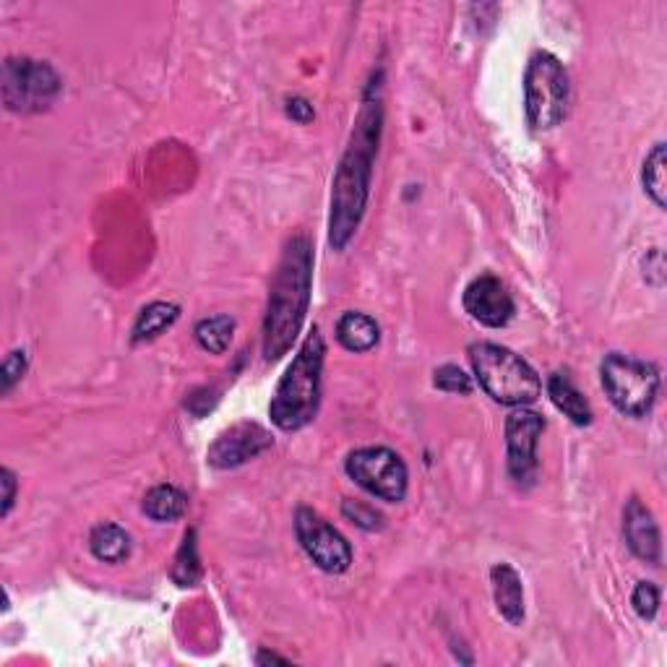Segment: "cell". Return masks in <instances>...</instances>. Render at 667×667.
Masks as SVG:
<instances>
[{"label":"cell","instance_id":"obj_1","mask_svg":"<svg viewBox=\"0 0 667 667\" xmlns=\"http://www.w3.org/2000/svg\"><path fill=\"white\" fill-rule=\"evenodd\" d=\"M381 126V100H366L334 175L332 215H329V243H332L334 251H345L368 209Z\"/></svg>","mask_w":667,"mask_h":667},{"label":"cell","instance_id":"obj_2","mask_svg":"<svg viewBox=\"0 0 667 667\" xmlns=\"http://www.w3.org/2000/svg\"><path fill=\"white\" fill-rule=\"evenodd\" d=\"M313 287V245L306 235H295L281 251L264 315V357L277 363L290 353L306 323Z\"/></svg>","mask_w":667,"mask_h":667},{"label":"cell","instance_id":"obj_3","mask_svg":"<svg viewBox=\"0 0 667 667\" xmlns=\"http://www.w3.org/2000/svg\"><path fill=\"white\" fill-rule=\"evenodd\" d=\"M323 355H326V345L319 329H313L274 391L269 415L279 430L306 428L319 412Z\"/></svg>","mask_w":667,"mask_h":667},{"label":"cell","instance_id":"obj_4","mask_svg":"<svg viewBox=\"0 0 667 667\" xmlns=\"http://www.w3.org/2000/svg\"><path fill=\"white\" fill-rule=\"evenodd\" d=\"M470 360L480 387L493 402L506 404V407H525V404L538 402L542 391L540 376L508 347L478 342L470 347Z\"/></svg>","mask_w":667,"mask_h":667},{"label":"cell","instance_id":"obj_5","mask_svg":"<svg viewBox=\"0 0 667 667\" xmlns=\"http://www.w3.org/2000/svg\"><path fill=\"white\" fill-rule=\"evenodd\" d=\"M602 389L613 407L625 417H646L659 394V370L655 363L639 357L610 353L600 368Z\"/></svg>","mask_w":667,"mask_h":667},{"label":"cell","instance_id":"obj_6","mask_svg":"<svg viewBox=\"0 0 667 667\" xmlns=\"http://www.w3.org/2000/svg\"><path fill=\"white\" fill-rule=\"evenodd\" d=\"M571 84L566 68L555 55L534 53L525 73L527 120L534 130H550L566 118Z\"/></svg>","mask_w":667,"mask_h":667},{"label":"cell","instance_id":"obj_7","mask_svg":"<svg viewBox=\"0 0 667 667\" xmlns=\"http://www.w3.org/2000/svg\"><path fill=\"white\" fill-rule=\"evenodd\" d=\"M3 102L11 113L34 115L45 113L58 100L60 76L45 60L34 58H9L3 64Z\"/></svg>","mask_w":667,"mask_h":667},{"label":"cell","instance_id":"obj_8","mask_svg":"<svg viewBox=\"0 0 667 667\" xmlns=\"http://www.w3.org/2000/svg\"><path fill=\"white\" fill-rule=\"evenodd\" d=\"M347 474L357 485L366 487L370 495L387 501V504H399L407 495L410 472L396 451L387 446H366L347 457Z\"/></svg>","mask_w":667,"mask_h":667},{"label":"cell","instance_id":"obj_9","mask_svg":"<svg viewBox=\"0 0 667 667\" xmlns=\"http://www.w3.org/2000/svg\"><path fill=\"white\" fill-rule=\"evenodd\" d=\"M295 532H298V540L308 559L326 574H345L353 566V548H349L345 534L336 532L313 508H298Z\"/></svg>","mask_w":667,"mask_h":667},{"label":"cell","instance_id":"obj_10","mask_svg":"<svg viewBox=\"0 0 667 667\" xmlns=\"http://www.w3.org/2000/svg\"><path fill=\"white\" fill-rule=\"evenodd\" d=\"M545 430V417L534 410H517L506 421L508 474L517 485H529L538 472V446Z\"/></svg>","mask_w":667,"mask_h":667},{"label":"cell","instance_id":"obj_11","mask_svg":"<svg viewBox=\"0 0 667 667\" xmlns=\"http://www.w3.org/2000/svg\"><path fill=\"white\" fill-rule=\"evenodd\" d=\"M274 441L269 430L261 428L258 423H238L230 430L219 433L217 441L209 446V464L217 470H232L251 459H256L258 453H264Z\"/></svg>","mask_w":667,"mask_h":667},{"label":"cell","instance_id":"obj_12","mask_svg":"<svg viewBox=\"0 0 667 667\" xmlns=\"http://www.w3.org/2000/svg\"><path fill=\"white\" fill-rule=\"evenodd\" d=\"M464 311L472 315L474 321H480L483 326L501 329L514 319V300L506 292V287L501 285V279L483 274V277L472 279L470 287L464 290Z\"/></svg>","mask_w":667,"mask_h":667},{"label":"cell","instance_id":"obj_13","mask_svg":"<svg viewBox=\"0 0 667 667\" xmlns=\"http://www.w3.org/2000/svg\"><path fill=\"white\" fill-rule=\"evenodd\" d=\"M623 538L625 545L639 561L659 566L663 563V538L652 511L639 498H631L623 508Z\"/></svg>","mask_w":667,"mask_h":667},{"label":"cell","instance_id":"obj_14","mask_svg":"<svg viewBox=\"0 0 667 667\" xmlns=\"http://www.w3.org/2000/svg\"><path fill=\"white\" fill-rule=\"evenodd\" d=\"M491 582L498 613L511 625H521L525 621V587H521L517 571L508 563H495L491 568Z\"/></svg>","mask_w":667,"mask_h":667},{"label":"cell","instance_id":"obj_15","mask_svg":"<svg viewBox=\"0 0 667 667\" xmlns=\"http://www.w3.org/2000/svg\"><path fill=\"white\" fill-rule=\"evenodd\" d=\"M548 396L574 425L593 423V407H589L587 396L571 381L566 370H555V373L548 378Z\"/></svg>","mask_w":667,"mask_h":667},{"label":"cell","instance_id":"obj_16","mask_svg":"<svg viewBox=\"0 0 667 667\" xmlns=\"http://www.w3.org/2000/svg\"><path fill=\"white\" fill-rule=\"evenodd\" d=\"M336 340L349 353H368L381 340V329H378L376 319H370L368 313L349 311L336 321Z\"/></svg>","mask_w":667,"mask_h":667},{"label":"cell","instance_id":"obj_17","mask_svg":"<svg viewBox=\"0 0 667 667\" xmlns=\"http://www.w3.org/2000/svg\"><path fill=\"white\" fill-rule=\"evenodd\" d=\"M188 508V498L175 485H157L151 487L143 498V514L154 521H175L181 519Z\"/></svg>","mask_w":667,"mask_h":667},{"label":"cell","instance_id":"obj_18","mask_svg":"<svg viewBox=\"0 0 667 667\" xmlns=\"http://www.w3.org/2000/svg\"><path fill=\"white\" fill-rule=\"evenodd\" d=\"M177 315H181V311H177V306H173V302H151V306H147L139 313V319H136L134 342L141 345V342L157 340V336L173 326Z\"/></svg>","mask_w":667,"mask_h":667},{"label":"cell","instance_id":"obj_19","mask_svg":"<svg viewBox=\"0 0 667 667\" xmlns=\"http://www.w3.org/2000/svg\"><path fill=\"white\" fill-rule=\"evenodd\" d=\"M89 548H92L94 559L105 563H120L128 559L130 553V538L128 532L118 525H100L89 538Z\"/></svg>","mask_w":667,"mask_h":667},{"label":"cell","instance_id":"obj_20","mask_svg":"<svg viewBox=\"0 0 667 667\" xmlns=\"http://www.w3.org/2000/svg\"><path fill=\"white\" fill-rule=\"evenodd\" d=\"M202 559H198V542H196V529H188L183 538V545L177 550L173 568H170V576L177 587H196L202 582Z\"/></svg>","mask_w":667,"mask_h":667},{"label":"cell","instance_id":"obj_21","mask_svg":"<svg viewBox=\"0 0 667 667\" xmlns=\"http://www.w3.org/2000/svg\"><path fill=\"white\" fill-rule=\"evenodd\" d=\"M232 332H235V321H232L230 315H211V319L198 321L196 342L206 353L222 355L227 353V347H230Z\"/></svg>","mask_w":667,"mask_h":667},{"label":"cell","instance_id":"obj_22","mask_svg":"<svg viewBox=\"0 0 667 667\" xmlns=\"http://www.w3.org/2000/svg\"><path fill=\"white\" fill-rule=\"evenodd\" d=\"M642 183L646 196L657 204V209H665V143H655V149L646 154Z\"/></svg>","mask_w":667,"mask_h":667},{"label":"cell","instance_id":"obj_23","mask_svg":"<svg viewBox=\"0 0 667 667\" xmlns=\"http://www.w3.org/2000/svg\"><path fill=\"white\" fill-rule=\"evenodd\" d=\"M631 605H634L636 616L642 618V621H652L659 610V589L652 582H639L634 597H631Z\"/></svg>","mask_w":667,"mask_h":667},{"label":"cell","instance_id":"obj_24","mask_svg":"<svg viewBox=\"0 0 667 667\" xmlns=\"http://www.w3.org/2000/svg\"><path fill=\"white\" fill-rule=\"evenodd\" d=\"M436 387L449 394H470L472 381L462 368L457 366H441L436 370Z\"/></svg>","mask_w":667,"mask_h":667},{"label":"cell","instance_id":"obj_25","mask_svg":"<svg viewBox=\"0 0 667 667\" xmlns=\"http://www.w3.org/2000/svg\"><path fill=\"white\" fill-rule=\"evenodd\" d=\"M24 370H26V353L24 349H16V353L5 357L3 368H0V391L9 394V391L24 378Z\"/></svg>","mask_w":667,"mask_h":667},{"label":"cell","instance_id":"obj_26","mask_svg":"<svg viewBox=\"0 0 667 667\" xmlns=\"http://www.w3.org/2000/svg\"><path fill=\"white\" fill-rule=\"evenodd\" d=\"M342 514H345V517L360 529H378V527H381V514H378L376 508L360 504V501H345V506H342Z\"/></svg>","mask_w":667,"mask_h":667},{"label":"cell","instance_id":"obj_27","mask_svg":"<svg viewBox=\"0 0 667 667\" xmlns=\"http://www.w3.org/2000/svg\"><path fill=\"white\" fill-rule=\"evenodd\" d=\"M0 483H3V517H9L13 501H16V474H13L9 467H5L3 472H0Z\"/></svg>","mask_w":667,"mask_h":667},{"label":"cell","instance_id":"obj_28","mask_svg":"<svg viewBox=\"0 0 667 667\" xmlns=\"http://www.w3.org/2000/svg\"><path fill=\"white\" fill-rule=\"evenodd\" d=\"M287 115H290V118L298 120V123H311L313 120V105L308 100L292 97V100H287Z\"/></svg>","mask_w":667,"mask_h":667},{"label":"cell","instance_id":"obj_29","mask_svg":"<svg viewBox=\"0 0 667 667\" xmlns=\"http://www.w3.org/2000/svg\"><path fill=\"white\" fill-rule=\"evenodd\" d=\"M256 663L258 665H264V663H287V659L279 657V655H269V652H258Z\"/></svg>","mask_w":667,"mask_h":667}]
</instances>
